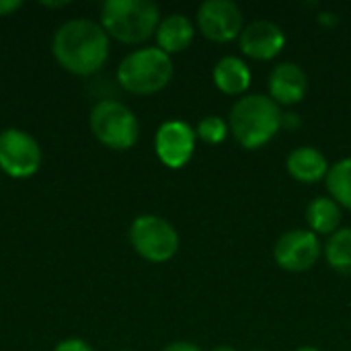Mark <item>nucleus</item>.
<instances>
[{
	"instance_id": "f257e3e1",
	"label": "nucleus",
	"mask_w": 351,
	"mask_h": 351,
	"mask_svg": "<svg viewBox=\"0 0 351 351\" xmlns=\"http://www.w3.org/2000/svg\"><path fill=\"white\" fill-rule=\"evenodd\" d=\"M111 39L99 21L76 16L64 21L51 37V53L60 68L74 76H93L109 60Z\"/></svg>"
},
{
	"instance_id": "f03ea898",
	"label": "nucleus",
	"mask_w": 351,
	"mask_h": 351,
	"mask_svg": "<svg viewBox=\"0 0 351 351\" xmlns=\"http://www.w3.org/2000/svg\"><path fill=\"white\" fill-rule=\"evenodd\" d=\"M282 107L269 95L261 93H249L237 99L228 113V130L247 150H257L271 142L282 130Z\"/></svg>"
},
{
	"instance_id": "7ed1b4c3",
	"label": "nucleus",
	"mask_w": 351,
	"mask_h": 351,
	"mask_svg": "<svg viewBox=\"0 0 351 351\" xmlns=\"http://www.w3.org/2000/svg\"><path fill=\"white\" fill-rule=\"evenodd\" d=\"M160 19V8L150 0H105L99 12V23L109 39L125 45L154 37Z\"/></svg>"
},
{
	"instance_id": "20e7f679",
	"label": "nucleus",
	"mask_w": 351,
	"mask_h": 351,
	"mask_svg": "<svg viewBox=\"0 0 351 351\" xmlns=\"http://www.w3.org/2000/svg\"><path fill=\"white\" fill-rule=\"evenodd\" d=\"M173 58L156 45H144L123 56V60L117 64L115 78L125 93L148 97L167 88L173 80Z\"/></svg>"
},
{
	"instance_id": "39448f33",
	"label": "nucleus",
	"mask_w": 351,
	"mask_h": 351,
	"mask_svg": "<svg viewBox=\"0 0 351 351\" xmlns=\"http://www.w3.org/2000/svg\"><path fill=\"white\" fill-rule=\"evenodd\" d=\"M88 128L99 144L115 152L134 148L140 138V121L136 113L115 99H101L93 105Z\"/></svg>"
},
{
	"instance_id": "423d86ee",
	"label": "nucleus",
	"mask_w": 351,
	"mask_h": 351,
	"mask_svg": "<svg viewBox=\"0 0 351 351\" xmlns=\"http://www.w3.org/2000/svg\"><path fill=\"white\" fill-rule=\"evenodd\" d=\"M132 249L148 263H167L179 251V232L162 216L142 214L128 230Z\"/></svg>"
},
{
	"instance_id": "0eeeda50",
	"label": "nucleus",
	"mask_w": 351,
	"mask_h": 351,
	"mask_svg": "<svg viewBox=\"0 0 351 351\" xmlns=\"http://www.w3.org/2000/svg\"><path fill=\"white\" fill-rule=\"evenodd\" d=\"M43 160V152L35 136L21 128L0 132V173L10 179L33 177Z\"/></svg>"
},
{
	"instance_id": "6e6552de",
	"label": "nucleus",
	"mask_w": 351,
	"mask_h": 351,
	"mask_svg": "<svg viewBox=\"0 0 351 351\" xmlns=\"http://www.w3.org/2000/svg\"><path fill=\"white\" fill-rule=\"evenodd\" d=\"M197 29L206 39L216 43H228L241 37L245 29V16L232 0H206L197 6Z\"/></svg>"
},
{
	"instance_id": "1a4fd4ad",
	"label": "nucleus",
	"mask_w": 351,
	"mask_h": 351,
	"mask_svg": "<svg viewBox=\"0 0 351 351\" xmlns=\"http://www.w3.org/2000/svg\"><path fill=\"white\" fill-rule=\"evenodd\" d=\"M323 255V245L319 237L306 228H292L284 232L274 247L276 263L290 274H302L317 265Z\"/></svg>"
},
{
	"instance_id": "9d476101",
	"label": "nucleus",
	"mask_w": 351,
	"mask_h": 351,
	"mask_svg": "<svg viewBox=\"0 0 351 351\" xmlns=\"http://www.w3.org/2000/svg\"><path fill=\"white\" fill-rule=\"evenodd\" d=\"M195 142H197V134L187 121L169 119L160 123L154 134V152L156 158L167 169L179 171L191 160L195 152Z\"/></svg>"
},
{
	"instance_id": "9b49d317",
	"label": "nucleus",
	"mask_w": 351,
	"mask_h": 351,
	"mask_svg": "<svg viewBox=\"0 0 351 351\" xmlns=\"http://www.w3.org/2000/svg\"><path fill=\"white\" fill-rule=\"evenodd\" d=\"M241 51L257 62L274 60L286 47V33L274 21H253L239 37Z\"/></svg>"
},
{
	"instance_id": "f8f14e48",
	"label": "nucleus",
	"mask_w": 351,
	"mask_h": 351,
	"mask_svg": "<svg viewBox=\"0 0 351 351\" xmlns=\"http://www.w3.org/2000/svg\"><path fill=\"white\" fill-rule=\"evenodd\" d=\"M269 99H274L280 107L298 105L308 90V76L296 62H280L267 76Z\"/></svg>"
},
{
	"instance_id": "ddd939ff",
	"label": "nucleus",
	"mask_w": 351,
	"mask_h": 351,
	"mask_svg": "<svg viewBox=\"0 0 351 351\" xmlns=\"http://www.w3.org/2000/svg\"><path fill=\"white\" fill-rule=\"evenodd\" d=\"M193 37H195V25L191 23L189 16H185L181 12L162 16L158 23V29L154 33L156 47L169 56L185 51L193 43Z\"/></svg>"
},
{
	"instance_id": "4468645a",
	"label": "nucleus",
	"mask_w": 351,
	"mask_h": 351,
	"mask_svg": "<svg viewBox=\"0 0 351 351\" xmlns=\"http://www.w3.org/2000/svg\"><path fill=\"white\" fill-rule=\"evenodd\" d=\"M212 78L220 93L230 95V97H245V93L251 86L253 72L243 58L224 56L216 62Z\"/></svg>"
},
{
	"instance_id": "2eb2a0df",
	"label": "nucleus",
	"mask_w": 351,
	"mask_h": 351,
	"mask_svg": "<svg viewBox=\"0 0 351 351\" xmlns=\"http://www.w3.org/2000/svg\"><path fill=\"white\" fill-rule=\"evenodd\" d=\"M286 169L292 179L313 185L319 183L327 177L329 173V162L325 154L315 148V146H298L294 148L288 158H286Z\"/></svg>"
},
{
	"instance_id": "dca6fc26",
	"label": "nucleus",
	"mask_w": 351,
	"mask_h": 351,
	"mask_svg": "<svg viewBox=\"0 0 351 351\" xmlns=\"http://www.w3.org/2000/svg\"><path fill=\"white\" fill-rule=\"evenodd\" d=\"M306 224L308 230L319 234H333L341 224V206L329 195H319L306 206Z\"/></svg>"
},
{
	"instance_id": "f3484780",
	"label": "nucleus",
	"mask_w": 351,
	"mask_h": 351,
	"mask_svg": "<svg viewBox=\"0 0 351 351\" xmlns=\"http://www.w3.org/2000/svg\"><path fill=\"white\" fill-rule=\"evenodd\" d=\"M323 251L331 269L341 276H351V226L333 232Z\"/></svg>"
},
{
	"instance_id": "a211bd4d",
	"label": "nucleus",
	"mask_w": 351,
	"mask_h": 351,
	"mask_svg": "<svg viewBox=\"0 0 351 351\" xmlns=\"http://www.w3.org/2000/svg\"><path fill=\"white\" fill-rule=\"evenodd\" d=\"M325 185L331 199H335L341 208L351 210V156L329 167Z\"/></svg>"
},
{
	"instance_id": "6ab92c4d",
	"label": "nucleus",
	"mask_w": 351,
	"mask_h": 351,
	"mask_svg": "<svg viewBox=\"0 0 351 351\" xmlns=\"http://www.w3.org/2000/svg\"><path fill=\"white\" fill-rule=\"evenodd\" d=\"M228 121H224L222 117L218 115H208L204 117L197 128H195V134H197V140L206 142V144H220L226 140L228 136Z\"/></svg>"
},
{
	"instance_id": "aec40b11",
	"label": "nucleus",
	"mask_w": 351,
	"mask_h": 351,
	"mask_svg": "<svg viewBox=\"0 0 351 351\" xmlns=\"http://www.w3.org/2000/svg\"><path fill=\"white\" fill-rule=\"evenodd\" d=\"M53 351H97L88 341L80 339V337H68V339H62Z\"/></svg>"
},
{
	"instance_id": "412c9836",
	"label": "nucleus",
	"mask_w": 351,
	"mask_h": 351,
	"mask_svg": "<svg viewBox=\"0 0 351 351\" xmlns=\"http://www.w3.org/2000/svg\"><path fill=\"white\" fill-rule=\"evenodd\" d=\"M162 351H204L199 346L191 343V341H173L169 343Z\"/></svg>"
},
{
	"instance_id": "4be33fe9",
	"label": "nucleus",
	"mask_w": 351,
	"mask_h": 351,
	"mask_svg": "<svg viewBox=\"0 0 351 351\" xmlns=\"http://www.w3.org/2000/svg\"><path fill=\"white\" fill-rule=\"evenodd\" d=\"M23 6L21 0H0V16H8Z\"/></svg>"
},
{
	"instance_id": "5701e85b",
	"label": "nucleus",
	"mask_w": 351,
	"mask_h": 351,
	"mask_svg": "<svg viewBox=\"0 0 351 351\" xmlns=\"http://www.w3.org/2000/svg\"><path fill=\"white\" fill-rule=\"evenodd\" d=\"M212 351H237L234 348H230V346H218V348H214Z\"/></svg>"
},
{
	"instance_id": "b1692460",
	"label": "nucleus",
	"mask_w": 351,
	"mask_h": 351,
	"mask_svg": "<svg viewBox=\"0 0 351 351\" xmlns=\"http://www.w3.org/2000/svg\"><path fill=\"white\" fill-rule=\"evenodd\" d=\"M296 351H321V350H317V348H311V346H304V348H298Z\"/></svg>"
},
{
	"instance_id": "393cba45",
	"label": "nucleus",
	"mask_w": 351,
	"mask_h": 351,
	"mask_svg": "<svg viewBox=\"0 0 351 351\" xmlns=\"http://www.w3.org/2000/svg\"><path fill=\"white\" fill-rule=\"evenodd\" d=\"M255 351H263V350H255Z\"/></svg>"
},
{
	"instance_id": "a878e982",
	"label": "nucleus",
	"mask_w": 351,
	"mask_h": 351,
	"mask_svg": "<svg viewBox=\"0 0 351 351\" xmlns=\"http://www.w3.org/2000/svg\"><path fill=\"white\" fill-rule=\"evenodd\" d=\"M123 351H128V350H123Z\"/></svg>"
}]
</instances>
